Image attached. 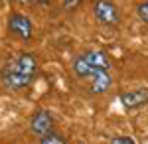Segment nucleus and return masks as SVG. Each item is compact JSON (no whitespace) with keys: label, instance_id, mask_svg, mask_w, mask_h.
I'll return each mask as SVG.
<instances>
[{"label":"nucleus","instance_id":"1","mask_svg":"<svg viewBox=\"0 0 148 144\" xmlns=\"http://www.w3.org/2000/svg\"><path fill=\"white\" fill-rule=\"evenodd\" d=\"M38 73V59L34 53H18L6 59L0 69V79L10 91H20L32 85Z\"/></svg>","mask_w":148,"mask_h":144},{"label":"nucleus","instance_id":"2","mask_svg":"<svg viewBox=\"0 0 148 144\" xmlns=\"http://www.w3.org/2000/svg\"><path fill=\"white\" fill-rule=\"evenodd\" d=\"M73 73L79 79H87L89 81V89L95 95H103L107 93L113 77H111V69H101V67H91L85 63V59L81 56H77L73 59Z\"/></svg>","mask_w":148,"mask_h":144},{"label":"nucleus","instance_id":"3","mask_svg":"<svg viewBox=\"0 0 148 144\" xmlns=\"http://www.w3.org/2000/svg\"><path fill=\"white\" fill-rule=\"evenodd\" d=\"M93 10H95L97 22L105 24V26H116L119 20H121L119 8H116V4H113L111 0H97Z\"/></svg>","mask_w":148,"mask_h":144},{"label":"nucleus","instance_id":"4","mask_svg":"<svg viewBox=\"0 0 148 144\" xmlns=\"http://www.w3.org/2000/svg\"><path fill=\"white\" fill-rule=\"evenodd\" d=\"M8 30H10L16 38H20L24 42H30L32 38V32H34V26H32V20L24 14H12L8 18Z\"/></svg>","mask_w":148,"mask_h":144},{"label":"nucleus","instance_id":"5","mask_svg":"<svg viewBox=\"0 0 148 144\" xmlns=\"http://www.w3.org/2000/svg\"><path fill=\"white\" fill-rule=\"evenodd\" d=\"M30 130L36 136H40V138L47 136L49 132H53V117L47 111H44V109L36 111L32 115V119H30Z\"/></svg>","mask_w":148,"mask_h":144},{"label":"nucleus","instance_id":"6","mask_svg":"<svg viewBox=\"0 0 148 144\" xmlns=\"http://www.w3.org/2000/svg\"><path fill=\"white\" fill-rule=\"evenodd\" d=\"M121 105L126 111H134L140 109L148 103V91L146 89H136V91H128V93H121Z\"/></svg>","mask_w":148,"mask_h":144},{"label":"nucleus","instance_id":"7","mask_svg":"<svg viewBox=\"0 0 148 144\" xmlns=\"http://www.w3.org/2000/svg\"><path fill=\"white\" fill-rule=\"evenodd\" d=\"M40 144H67L59 134L56 132H49L47 136H44V138H40Z\"/></svg>","mask_w":148,"mask_h":144},{"label":"nucleus","instance_id":"8","mask_svg":"<svg viewBox=\"0 0 148 144\" xmlns=\"http://www.w3.org/2000/svg\"><path fill=\"white\" fill-rule=\"evenodd\" d=\"M136 14H138V18H140L142 22L148 24V0H146V2H142V4H138Z\"/></svg>","mask_w":148,"mask_h":144},{"label":"nucleus","instance_id":"9","mask_svg":"<svg viewBox=\"0 0 148 144\" xmlns=\"http://www.w3.org/2000/svg\"><path fill=\"white\" fill-rule=\"evenodd\" d=\"M111 144H134V140L130 138V136H114Z\"/></svg>","mask_w":148,"mask_h":144},{"label":"nucleus","instance_id":"10","mask_svg":"<svg viewBox=\"0 0 148 144\" xmlns=\"http://www.w3.org/2000/svg\"><path fill=\"white\" fill-rule=\"evenodd\" d=\"M79 2L81 0H63V6H65V10H75Z\"/></svg>","mask_w":148,"mask_h":144},{"label":"nucleus","instance_id":"11","mask_svg":"<svg viewBox=\"0 0 148 144\" xmlns=\"http://www.w3.org/2000/svg\"><path fill=\"white\" fill-rule=\"evenodd\" d=\"M36 2H38V4H47L49 0H36Z\"/></svg>","mask_w":148,"mask_h":144}]
</instances>
